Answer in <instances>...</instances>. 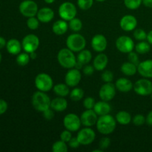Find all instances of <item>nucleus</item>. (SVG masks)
Listing matches in <instances>:
<instances>
[{"label": "nucleus", "instance_id": "nucleus-1", "mask_svg": "<svg viewBox=\"0 0 152 152\" xmlns=\"http://www.w3.org/2000/svg\"><path fill=\"white\" fill-rule=\"evenodd\" d=\"M117 120L109 114L99 116L96 123L97 131L103 135L113 133L117 127Z\"/></svg>", "mask_w": 152, "mask_h": 152}, {"label": "nucleus", "instance_id": "nucleus-2", "mask_svg": "<svg viewBox=\"0 0 152 152\" xmlns=\"http://www.w3.org/2000/svg\"><path fill=\"white\" fill-rule=\"evenodd\" d=\"M31 102H32V105L34 109L37 110L39 112L42 113L48 108H50L51 99L46 94V92L38 91L34 92L33 94Z\"/></svg>", "mask_w": 152, "mask_h": 152}, {"label": "nucleus", "instance_id": "nucleus-3", "mask_svg": "<svg viewBox=\"0 0 152 152\" xmlns=\"http://www.w3.org/2000/svg\"><path fill=\"white\" fill-rule=\"evenodd\" d=\"M57 60L59 65L64 68L71 69L75 67L77 59L74 52L69 48H62L57 54Z\"/></svg>", "mask_w": 152, "mask_h": 152}, {"label": "nucleus", "instance_id": "nucleus-4", "mask_svg": "<svg viewBox=\"0 0 152 152\" xmlns=\"http://www.w3.org/2000/svg\"><path fill=\"white\" fill-rule=\"evenodd\" d=\"M66 45L72 51L79 53L86 48V39L83 35L75 33L68 36L66 39Z\"/></svg>", "mask_w": 152, "mask_h": 152}, {"label": "nucleus", "instance_id": "nucleus-5", "mask_svg": "<svg viewBox=\"0 0 152 152\" xmlns=\"http://www.w3.org/2000/svg\"><path fill=\"white\" fill-rule=\"evenodd\" d=\"M35 86L38 91L48 92L53 87V81L52 77L46 73H40L35 77Z\"/></svg>", "mask_w": 152, "mask_h": 152}, {"label": "nucleus", "instance_id": "nucleus-6", "mask_svg": "<svg viewBox=\"0 0 152 152\" xmlns=\"http://www.w3.org/2000/svg\"><path fill=\"white\" fill-rule=\"evenodd\" d=\"M58 13L61 19L69 22L70 20L76 17L77 14V10L75 4H73L72 2L65 1L62 3L59 7Z\"/></svg>", "mask_w": 152, "mask_h": 152}, {"label": "nucleus", "instance_id": "nucleus-7", "mask_svg": "<svg viewBox=\"0 0 152 152\" xmlns=\"http://www.w3.org/2000/svg\"><path fill=\"white\" fill-rule=\"evenodd\" d=\"M133 89L137 94L140 96H146L152 94V83L147 78L138 80L134 84Z\"/></svg>", "mask_w": 152, "mask_h": 152}, {"label": "nucleus", "instance_id": "nucleus-8", "mask_svg": "<svg viewBox=\"0 0 152 152\" xmlns=\"http://www.w3.org/2000/svg\"><path fill=\"white\" fill-rule=\"evenodd\" d=\"M116 48L120 52L123 53H129L133 51L135 48L134 40L128 36H121L118 37L115 42Z\"/></svg>", "mask_w": 152, "mask_h": 152}, {"label": "nucleus", "instance_id": "nucleus-9", "mask_svg": "<svg viewBox=\"0 0 152 152\" xmlns=\"http://www.w3.org/2000/svg\"><path fill=\"white\" fill-rule=\"evenodd\" d=\"M19 11L25 17H32L37 14L39 8L37 3L33 0H24L19 4Z\"/></svg>", "mask_w": 152, "mask_h": 152}, {"label": "nucleus", "instance_id": "nucleus-10", "mask_svg": "<svg viewBox=\"0 0 152 152\" xmlns=\"http://www.w3.org/2000/svg\"><path fill=\"white\" fill-rule=\"evenodd\" d=\"M22 45L25 52L31 53L38 49L39 46V39L35 34H28L22 39Z\"/></svg>", "mask_w": 152, "mask_h": 152}, {"label": "nucleus", "instance_id": "nucleus-11", "mask_svg": "<svg viewBox=\"0 0 152 152\" xmlns=\"http://www.w3.org/2000/svg\"><path fill=\"white\" fill-rule=\"evenodd\" d=\"M63 125L65 128L71 132H77L81 128L80 117L74 113L68 114L63 119Z\"/></svg>", "mask_w": 152, "mask_h": 152}, {"label": "nucleus", "instance_id": "nucleus-12", "mask_svg": "<svg viewBox=\"0 0 152 152\" xmlns=\"http://www.w3.org/2000/svg\"><path fill=\"white\" fill-rule=\"evenodd\" d=\"M77 140L80 142V145H88L91 144L96 138L95 132L90 127H86L80 129L77 136Z\"/></svg>", "mask_w": 152, "mask_h": 152}, {"label": "nucleus", "instance_id": "nucleus-13", "mask_svg": "<svg viewBox=\"0 0 152 152\" xmlns=\"http://www.w3.org/2000/svg\"><path fill=\"white\" fill-rule=\"evenodd\" d=\"M116 91L117 88L115 84H113L112 83H105L99 89V96L102 100L109 102L115 96Z\"/></svg>", "mask_w": 152, "mask_h": 152}, {"label": "nucleus", "instance_id": "nucleus-14", "mask_svg": "<svg viewBox=\"0 0 152 152\" xmlns=\"http://www.w3.org/2000/svg\"><path fill=\"white\" fill-rule=\"evenodd\" d=\"M82 79V74L79 69L71 68L66 73L65 77V83L69 87L74 88L79 85Z\"/></svg>", "mask_w": 152, "mask_h": 152}, {"label": "nucleus", "instance_id": "nucleus-15", "mask_svg": "<svg viewBox=\"0 0 152 152\" xmlns=\"http://www.w3.org/2000/svg\"><path fill=\"white\" fill-rule=\"evenodd\" d=\"M82 125L86 127H91L96 125L98 120V115L94 109H86L80 116Z\"/></svg>", "mask_w": 152, "mask_h": 152}, {"label": "nucleus", "instance_id": "nucleus-16", "mask_svg": "<svg viewBox=\"0 0 152 152\" xmlns=\"http://www.w3.org/2000/svg\"><path fill=\"white\" fill-rule=\"evenodd\" d=\"M120 25L122 30L127 32L134 31L137 26V19L132 15H125L120 19Z\"/></svg>", "mask_w": 152, "mask_h": 152}, {"label": "nucleus", "instance_id": "nucleus-17", "mask_svg": "<svg viewBox=\"0 0 152 152\" xmlns=\"http://www.w3.org/2000/svg\"><path fill=\"white\" fill-rule=\"evenodd\" d=\"M108 42L102 34H96L91 39V47L94 50L98 53H102L106 49Z\"/></svg>", "mask_w": 152, "mask_h": 152}, {"label": "nucleus", "instance_id": "nucleus-18", "mask_svg": "<svg viewBox=\"0 0 152 152\" xmlns=\"http://www.w3.org/2000/svg\"><path fill=\"white\" fill-rule=\"evenodd\" d=\"M137 72L144 78H152V59L140 62L137 65Z\"/></svg>", "mask_w": 152, "mask_h": 152}, {"label": "nucleus", "instance_id": "nucleus-19", "mask_svg": "<svg viewBox=\"0 0 152 152\" xmlns=\"http://www.w3.org/2000/svg\"><path fill=\"white\" fill-rule=\"evenodd\" d=\"M37 18L42 23H48L53 20L54 17V12L50 7H45L39 9L37 12Z\"/></svg>", "mask_w": 152, "mask_h": 152}, {"label": "nucleus", "instance_id": "nucleus-20", "mask_svg": "<svg viewBox=\"0 0 152 152\" xmlns=\"http://www.w3.org/2000/svg\"><path fill=\"white\" fill-rule=\"evenodd\" d=\"M115 86L117 90L123 93H127L133 89V83L130 80L124 77L118 79L115 83Z\"/></svg>", "mask_w": 152, "mask_h": 152}, {"label": "nucleus", "instance_id": "nucleus-21", "mask_svg": "<svg viewBox=\"0 0 152 152\" xmlns=\"http://www.w3.org/2000/svg\"><path fill=\"white\" fill-rule=\"evenodd\" d=\"M108 63V58L107 55L103 53H99V54H98L94 59L93 66L94 67L95 70L98 71H101L105 70Z\"/></svg>", "mask_w": 152, "mask_h": 152}, {"label": "nucleus", "instance_id": "nucleus-22", "mask_svg": "<svg viewBox=\"0 0 152 152\" xmlns=\"http://www.w3.org/2000/svg\"><path fill=\"white\" fill-rule=\"evenodd\" d=\"M93 109L98 116H102L109 114L111 107L107 101L101 100L95 103Z\"/></svg>", "mask_w": 152, "mask_h": 152}, {"label": "nucleus", "instance_id": "nucleus-23", "mask_svg": "<svg viewBox=\"0 0 152 152\" xmlns=\"http://www.w3.org/2000/svg\"><path fill=\"white\" fill-rule=\"evenodd\" d=\"M67 107H68V101L62 96L54 98L50 102V108L54 111L57 112H62L66 109Z\"/></svg>", "mask_w": 152, "mask_h": 152}, {"label": "nucleus", "instance_id": "nucleus-24", "mask_svg": "<svg viewBox=\"0 0 152 152\" xmlns=\"http://www.w3.org/2000/svg\"><path fill=\"white\" fill-rule=\"evenodd\" d=\"M68 28L69 26H68V24L67 23V21L64 20V19H60V20L56 21L53 24L52 31L56 35L62 36L67 32Z\"/></svg>", "mask_w": 152, "mask_h": 152}, {"label": "nucleus", "instance_id": "nucleus-25", "mask_svg": "<svg viewBox=\"0 0 152 152\" xmlns=\"http://www.w3.org/2000/svg\"><path fill=\"white\" fill-rule=\"evenodd\" d=\"M6 48L10 54L17 55L21 53L22 45L19 40L16 39H11L6 44Z\"/></svg>", "mask_w": 152, "mask_h": 152}, {"label": "nucleus", "instance_id": "nucleus-26", "mask_svg": "<svg viewBox=\"0 0 152 152\" xmlns=\"http://www.w3.org/2000/svg\"><path fill=\"white\" fill-rule=\"evenodd\" d=\"M120 70H121V72L126 76L132 77V76L135 75V74L137 72V65H134V63L129 61V62H124L121 65Z\"/></svg>", "mask_w": 152, "mask_h": 152}, {"label": "nucleus", "instance_id": "nucleus-27", "mask_svg": "<svg viewBox=\"0 0 152 152\" xmlns=\"http://www.w3.org/2000/svg\"><path fill=\"white\" fill-rule=\"evenodd\" d=\"M116 120L119 124L122 126L129 125L132 121V115L126 111H120L116 114Z\"/></svg>", "mask_w": 152, "mask_h": 152}, {"label": "nucleus", "instance_id": "nucleus-28", "mask_svg": "<svg viewBox=\"0 0 152 152\" xmlns=\"http://www.w3.org/2000/svg\"><path fill=\"white\" fill-rule=\"evenodd\" d=\"M69 88V86L67 84H65V83H59V84L53 86V90L57 96L65 97V96L70 94Z\"/></svg>", "mask_w": 152, "mask_h": 152}, {"label": "nucleus", "instance_id": "nucleus-29", "mask_svg": "<svg viewBox=\"0 0 152 152\" xmlns=\"http://www.w3.org/2000/svg\"><path fill=\"white\" fill-rule=\"evenodd\" d=\"M92 59V53L90 50H85L83 49V50L79 52L78 55H77V59L79 62L84 65H87L91 62Z\"/></svg>", "mask_w": 152, "mask_h": 152}, {"label": "nucleus", "instance_id": "nucleus-30", "mask_svg": "<svg viewBox=\"0 0 152 152\" xmlns=\"http://www.w3.org/2000/svg\"><path fill=\"white\" fill-rule=\"evenodd\" d=\"M134 49L136 50V52L140 54H145L148 53L151 50V45L148 42L140 41L137 44L135 45Z\"/></svg>", "mask_w": 152, "mask_h": 152}, {"label": "nucleus", "instance_id": "nucleus-31", "mask_svg": "<svg viewBox=\"0 0 152 152\" xmlns=\"http://www.w3.org/2000/svg\"><path fill=\"white\" fill-rule=\"evenodd\" d=\"M68 26H69V28L71 31L77 33L81 31L82 28H83V22H82L81 19H78L77 17H74V19L69 21Z\"/></svg>", "mask_w": 152, "mask_h": 152}, {"label": "nucleus", "instance_id": "nucleus-32", "mask_svg": "<svg viewBox=\"0 0 152 152\" xmlns=\"http://www.w3.org/2000/svg\"><path fill=\"white\" fill-rule=\"evenodd\" d=\"M83 96H84V91L80 88H74L70 92V98L75 102L81 100Z\"/></svg>", "mask_w": 152, "mask_h": 152}, {"label": "nucleus", "instance_id": "nucleus-33", "mask_svg": "<svg viewBox=\"0 0 152 152\" xmlns=\"http://www.w3.org/2000/svg\"><path fill=\"white\" fill-rule=\"evenodd\" d=\"M52 151L53 152H67L68 151L66 142L62 140L56 141L52 145Z\"/></svg>", "mask_w": 152, "mask_h": 152}, {"label": "nucleus", "instance_id": "nucleus-34", "mask_svg": "<svg viewBox=\"0 0 152 152\" xmlns=\"http://www.w3.org/2000/svg\"><path fill=\"white\" fill-rule=\"evenodd\" d=\"M30 59H31V56H30L29 53L25 52V53H19L17 57H16V61L18 65H20V66H25L29 63Z\"/></svg>", "mask_w": 152, "mask_h": 152}, {"label": "nucleus", "instance_id": "nucleus-35", "mask_svg": "<svg viewBox=\"0 0 152 152\" xmlns=\"http://www.w3.org/2000/svg\"><path fill=\"white\" fill-rule=\"evenodd\" d=\"M124 4L128 9L137 10L142 4V0H124Z\"/></svg>", "mask_w": 152, "mask_h": 152}, {"label": "nucleus", "instance_id": "nucleus-36", "mask_svg": "<svg viewBox=\"0 0 152 152\" xmlns=\"http://www.w3.org/2000/svg\"><path fill=\"white\" fill-rule=\"evenodd\" d=\"M147 33L141 28H137L134 31V38L137 41H144L147 39Z\"/></svg>", "mask_w": 152, "mask_h": 152}, {"label": "nucleus", "instance_id": "nucleus-37", "mask_svg": "<svg viewBox=\"0 0 152 152\" xmlns=\"http://www.w3.org/2000/svg\"><path fill=\"white\" fill-rule=\"evenodd\" d=\"M39 20L38 18H36L35 16H32V17H29L27 20V26L30 30H37L39 26Z\"/></svg>", "mask_w": 152, "mask_h": 152}, {"label": "nucleus", "instance_id": "nucleus-38", "mask_svg": "<svg viewBox=\"0 0 152 152\" xmlns=\"http://www.w3.org/2000/svg\"><path fill=\"white\" fill-rule=\"evenodd\" d=\"M93 4L94 0H77V5L83 10H89Z\"/></svg>", "mask_w": 152, "mask_h": 152}, {"label": "nucleus", "instance_id": "nucleus-39", "mask_svg": "<svg viewBox=\"0 0 152 152\" xmlns=\"http://www.w3.org/2000/svg\"><path fill=\"white\" fill-rule=\"evenodd\" d=\"M132 121H133L134 125L137 126H142V125L146 123L145 117L142 114H137V115H135L132 119Z\"/></svg>", "mask_w": 152, "mask_h": 152}, {"label": "nucleus", "instance_id": "nucleus-40", "mask_svg": "<svg viewBox=\"0 0 152 152\" xmlns=\"http://www.w3.org/2000/svg\"><path fill=\"white\" fill-rule=\"evenodd\" d=\"M102 80L104 83H112L114 80V74L111 71H104V72L102 74Z\"/></svg>", "mask_w": 152, "mask_h": 152}, {"label": "nucleus", "instance_id": "nucleus-41", "mask_svg": "<svg viewBox=\"0 0 152 152\" xmlns=\"http://www.w3.org/2000/svg\"><path fill=\"white\" fill-rule=\"evenodd\" d=\"M111 143V141L110 138L107 137H102L99 142V148L102 149V151H104V150L109 148Z\"/></svg>", "mask_w": 152, "mask_h": 152}, {"label": "nucleus", "instance_id": "nucleus-42", "mask_svg": "<svg viewBox=\"0 0 152 152\" xmlns=\"http://www.w3.org/2000/svg\"><path fill=\"white\" fill-rule=\"evenodd\" d=\"M95 100L93 97L91 96H88V97H86V99L83 100V106L85 107V108L86 109H93L94 106L95 105Z\"/></svg>", "mask_w": 152, "mask_h": 152}, {"label": "nucleus", "instance_id": "nucleus-43", "mask_svg": "<svg viewBox=\"0 0 152 152\" xmlns=\"http://www.w3.org/2000/svg\"><path fill=\"white\" fill-rule=\"evenodd\" d=\"M128 54H129L128 55V59H129V62H132V63H134L136 65H139V63L140 62L139 56H138L137 53H135V52L132 51L130 52V53H128Z\"/></svg>", "mask_w": 152, "mask_h": 152}, {"label": "nucleus", "instance_id": "nucleus-44", "mask_svg": "<svg viewBox=\"0 0 152 152\" xmlns=\"http://www.w3.org/2000/svg\"><path fill=\"white\" fill-rule=\"evenodd\" d=\"M71 138H72L71 132H70V131L68 130V129H66V130H64L63 132L61 133L60 140H61L64 141V142H65L66 143L71 140Z\"/></svg>", "mask_w": 152, "mask_h": 152}, {"label": "nucleus", "instance_id": "nucleus-45", "mask_svg": "<svg viewBox=\"0 0 152 152\" xmlns=\"http://www.w3.org/2000/svg\"><path fill=\"white\" fill-rule=\"evenodd\" d=\"M53 111H53L51 108H48L47 110L43 111L42 114H43V117H44V118L47 120H52V119L53 118V117H54V112H53Z\"/></svg>", "mask_w": 152, "mask_h": 152}, {"label": "nucleus", "instance_id": "nucleus-46", "mask_svg": "<svg viewBox=\"0 0 152 152\" xmlns=\"http://www.w3.org/2000/svg\"><path fill=\"white\" fill-rule=\"evenodd\" d=\"M94 67L93 65H86V66L83 68V74L86 76H91L94 72Z\"/></svg>", "mask_w": 152, "mask_h": 152}, {"label": "nucleus", "instance_id": "nucleus-47", "mask_svg": "<svg viewBox=\"0 0 152 152\" xmlns=\"http://www.w3.org/2000/svg\"><path fill=\"white\" fill-rule=\"evenodd\" d=\"M68 143V146L71 148H79V146L80 145V142H79V140H77V137H72Z\"/></svg>", "mask_w": 152, "mask_h": 152}, {"label": "nucleus", "instance_id": "nucleus-48", "mask_svg": "<svg viewBox=\"0 0 152 152\" xmlns=\"http://www.w3.org/2000/svg\"><path fill=\"white\" fill-rule=\"evenodd\" d=\"M7 109V103L4 99H0V115L4 114Z\"/></svg>", "mask_w": 152, "mask_h": 152}, {"label": "nucleus", "instance_id": "nucleus-49", "mask_svg": "<svg viewBox=\"0 0 152 152\" xmlns=\"http://www.w3.org/2000/svg\"><path fill=\"white\" fill-rule=\"evenodd\" d=\"M145 120H146V123L148 126H152V110L147 114L146 117H145Z\"/></svg>", "mask_w": 152, "mask_h": 152}, {"label": "nucleus", "instance_id": "nucleus-50", "mask_svg": "<svg viewBox=\"0 0 152 152\" xmlns=\"http://www.w3.org/2000/svg\"><path fill=\"white\" fill-rule=\"evenodd\" d=\"M142 4L146 7L152 8V0H142Z\"/></svg>", "mask_w": 152, "mask_h": 152}, {"label": "nucleus", "instance_id": "nucleus-51", "mask_svg": "<svg viewBox=\"0 0 152 152\" xmlns=\"http://www.w3.org/2000/svg\"><path fill=\"white\" fill-rule=\"evenodd\" d=\"M6 41L5 39H4V38H3V37H0V49L3 48L4 47H5L6 46Z\"/></svg>", "mask_w": 152, "mask_h": 152}, {"label": "nucleus", "instance_id": "nucleus-52", "mask_svg": "<svg viewBox=\"0 0 152 152\" xmlns=\"http://www.w3.org/2000/svg\"><path fill=\"white\" fill-rule=\"evenodd\" d=\"M147 41L150 43L151 45H152V30L150 31L147 34Z\"/></svg>", "mask_w": 152, "mask_h": 152}, {"label": "nucleus", "instance_id": "nucleus-53", "mask_svg": "<svg viewBox=\"0 0 152 152\" xmlns=\"http://www.w3.org/2000/svg\"><path fill=\"white\" fill-rule=\"evenodd\" d=\"M29 54H30V56H31V59H34L37 57V53H36V51L32 52V53H29Z\"/></svg>", "mask_w": 152, "mask_h": 152}, {"label": "nucleus", "instance_id": "nucleus-54", "mask_svg": "<svg viewBox=\"0 0 152 152\" xmlns=\"http://www.w3.org/2000/svg\"><path fill=\"white\" fill-rule=\"evenodd\" d=\"M45 2L47 3V4H53L56 0H44Z\"/></svg>", "mask_w": 152, "mask_h": 152}, {"label": "nucleus", "instance_id": "nucleus-55", "mask_svg": "<svg viewBox=\"0 0 152 152\" xmlns=\"http://www.w3.org/2000/svg\"><path fill=\"white\" fill-rule=\"evenodd\" d=\"M96 1H99V2H102V1H105V0H95Z\"/></svg>", "mask_w": 152, "mask_h": 152}, {"label": "nucleus", "instance_id": "nucleus-56", "mask_svg": "<svg viewBox=\"0 0 152 152\" xmlns=\"http://www.w3.org/2000/svg\"><path fill=\"white\" fill-rule=\"evenodd\" d=\"M1 53H0V62H1Z\"/></svg>", "mask_w": 152, "mask_h": 152}, {"label": "nucleus", "instance_id": "nucleus-57", "mask_svg": "<svg viewBox=\"0 0 152 152\" xmlns=\"http://www.w3.org/2000/svg\"><path fill=\"white\" fill-rule=\"evenodd\" d=\"M150 96H151V100H152V94L151 95H150Z\"/></svg>", "mask_w": 152, "mask_h": 152}]
</instances>
